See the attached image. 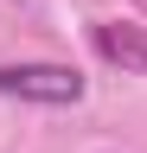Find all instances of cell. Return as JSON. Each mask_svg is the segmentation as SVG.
I'll list each match as a JSON object with an SVG mask.
<instances>
[{
	"label": "cell",
	"mask_w": 147,
	"mask_h": 153,
	"mask_svg": "<svg viewBox=\"0 0 147 153\" xmlns=\"http://www.w3.org/2000/svg\"><path fill=\"white\" fill-rule=\"evenodd\" d=\"M134 7H141V13H147V0H134Z\"/></svg>",
	"instance_id": "3957f363"
},
{
	"label": "cell",
	"mask_w": 147,
	"mask_h": 153,
	"mask_svg": "<svg viewBox=\"0 0 147 153\" xmlns=\"http://www.w3.org/2000/svg\"><path fill=\"white\" fill-rule=\"evenodd\" d=\"M90 45H96V57H109V64H122V70L147 76V26H122V19H96V26H90Z\"/></svg>",
	"instance_id": "7a4b0ae2"
},
{
	"label": "cell",
	"mask_w": 147,
	"mask_h": 153,
	"mask_svg": "<svg viewBox=\"0 0 147 153\" xmlns=\"http://www.w3.org/2000/svg\"><path fill=\"white\" fill-rule=\"evenodd\" d=\"M83 70L77 64H0V96H19L39 108H70L83 102Z\"/></svg>",
	"instance_id": "6da1fadb"
}]
</instances>
